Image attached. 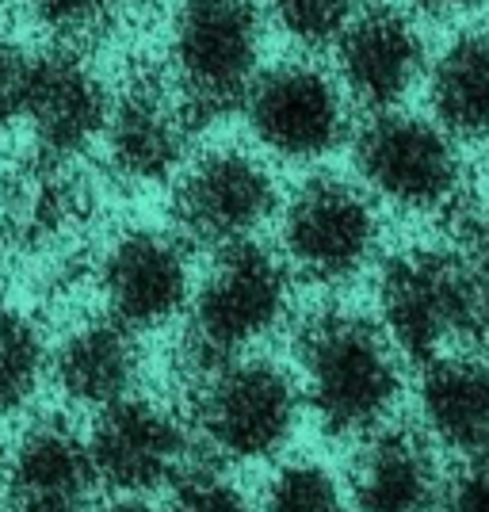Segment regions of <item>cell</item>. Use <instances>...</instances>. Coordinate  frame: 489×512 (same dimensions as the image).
I'll return each mask as SVG.
<instances>
[{
	"label": "cell",
	"mask_w": 489,
	"mask_h": 512,
	"mask_svg": "<svg viewBox=\"0 0 489 512\" xmlns=\"http://www.w3.org/2000/svg\"><path fill=\"white\" fill-rule=\"evenodd\" d=\"M77 214V192L65 180V165L39 161L12 172L0 188V237L8 245L35 249L69 230Z\"/></svg>",
	"instance_id": "20"
},
{
	"label": "cell",
	"mask_w": 489,
	"mask_h": 512,
	"mask_svg": "<svg viewBox=\"0 0 489 512\" xmlns=\"http://www.w3.org/2000/svg\"><path fill=\"white\" fill-rule=\"evenodd\" d=\"M107 107L111 92L81 54L73 50L35 54L23 127L31 130L39 161L69 165L92 150L104 134Z\"/></svg>",
	"instance_id": "13"
},
{
	"label": "cell",
	"mask_w": 489,
	"mask_h": 512,
	"mask_svg": "<svg viewBox=\"0 0 489 512\" xmlns=\"http://www.w3.org/2000/svg\"><path fill=\"white\" fill-rule=\"evenodd\" d=\"M100 512H157V509H149L146 501H111V505Z\"/></svg>",
	"instance_id": "30"
},
{
	"label": "cell",
	"mask_w": 489,
	"mask_h": 512,
	"mask_svg": "<svg viewBox=\"0 0 489 512\" xmlns=\"http://www.w3.org/2000/svg\"><path fill=\"white\" fill-rule=\"evenodd\" d=\"M291 302V279L260 241H241L214 253L211 272L199 279L184 306L180 367L195 383L222 363L249 356L256 341L276 329Z\"/></svg>",
	"instance_id": "2"
},
{
	"label": "cell",
	"mask_w": 489,
	"mask_h": 512,
	"mask_svg": "<svg viewBox=\"0 0 489 512\" xmlns=\"http://www.w3.org/2000/svg\"><path fill=\"white\" fill-rule=\"evenodd\" d=\"M0 512H4V509H0Z\"/></svg>",
	"instance_id": "31"
},
{
	"label": "cell",
	"mask_w": 489,
	"mask_h": 512,
	"mask_svg": "<svg viewBox=\"0 0 489 512\" xmlns=\"http://www.w3.org/2000/svg\"><path fill=\"white\" fill-rule=\"evenodd\" d=\"M379 329L413 363L451 352L455 341L482 329L474 264L447 249L390 256L379 276Z\"/></svg>",
	"instance_id": "4"
},
{
	"label": "cell",
	"mask_w": 489,
	"mask_h": 512,
	"mask_svg": "<svg viewBox=\"0 0 489 512\" xmlns=\"http://www.w3.org/2000/svg\"><path fill=\"white\" fill-rule=\"evenodd\" d=\"M241 111L256 142L283 161H318L344 142L341 92L310 65H276L256 73Z\"/></svg>",
	"instance_id": "12"
},
{
	"label": "cell",
	"mask_w": 489,
	"mask_h": 512,
	"mask_svg": "<svg viewBox=\"0 0 489 512\" xmlns=\"http://www.w3.org/2000/svg\"><path fill=\"white\" fill-rule=\"evenodd\" d=\"M298 394L329 436L367 440L402 402L398 352L375 321L325 310L298 333Z\"/></svg>",
	"instance_id": "1"
},
{
	"label": "cell",
	"mask_w": 489,
	"mask_h": 512,
	"mask_svg": "<svg viewBox=\"0 0 489 512\" xmlns=\"http://www.w3.org/2000/svg\"><path fill=\"white\" fill-rule=\"evenodd\" d=\"M298 425L302 394L295 375L272 360L241 356L192 383L188 428L214 467L268 463L287 451Z\"/></svg>",
	"instance_id": "3"
},
{
	"label": "cell",
	"mask_w": 489,
	"mask_h": 512,
	"mask_svg": "<svg viewBox=\"0 0 489 512\" xmlns=\"http://www.w3.org/2000/svg\"><path fill=\"white\" fill-rule=\"evenodd\" d=\"M188 138L192 123L172 92L157 81H130L119 96H111L100 146L115 180L149 188L180 172Z\"/></svg>",
	"instance_id": "14"
},
{
	"label": "cell",
	"mask_w": 489,
	"mask_h": 512,
	"mask_svg": "<svg viewBox=\"0 0 489 512\" xmlns=\"http://www.w3.org/2000/svg\"><path fill=\"white\" fill-rule=\"evenodd\" d=\"M31 69H35V54L16 39L0 35V134H8L23 123Z\"/></svg>",
	"instance_id": "25"
},
{
	"label": "cell",
	"mask_w": 489,
	"mask_h": 512,
	"mask_svg": "<svg viewBox=\"0 0 489 512\" xmlns=\"http://www.w3.org/2000/svg\"><path fill=\"white\" fill-rule=\"evenodd\" d=\"M276 211V184L268 169L245 150H211L180 172L172 192V222L184 245L230 249Z\"/></svg>",
	"instance_id": "8"
},
{
	"label": "cell",
	"mask_w": 489,
	"mask_h": 512,
	"mask_svg": "<svg viewBox=\"0 0 489 512\" xmlns=\"http://www.w3.org/2000/svg\"><path fill=\"white\" fill-rule=\"evenodd\" d=\"M417 4H425V8H432V12H459V8L478 4V0H417Z\"/></svg>",
	"instance_id": "29"
},
{
	"label": "cell",
	"mask_w": 489,
	"mask_h": 512,
	"mask_svg": "<svg viewBox=\"0 0 489 512\" xmlns=\"http://www.w3.org/2000/svg\"><path fill=\"white\" fill-rule=\"evenodd\" d=\"M157 512H256V505L222 467L192 463L165 490V505Z\"/></svg>",
	"instance_id": "23"
},
{
	"label": "cell",
	"mask_w": 489,
	"mask_h": 512,
	"mask_svg": "<svg viewBox=\"0 0 489 512\" xmlns=\"http://www.w3.org/2000/svg\"><path fill=\"white\" fill-rule=\"evenodd\" d=\"M35 20L62 39L96 35L111 16V0H23Z\"/></svg>",
	"instance_id": "26"
},
{
	"label": "cell",
	"mask_w": 489,
	"mask_h": 512,
	"mask_svg": "<svg viewBox=\"0 0 489 512\" xmlns=\"http://www.w3.org/2000/svg\"><path fill=\"white\" fill-rule=\"evenodd\" d=\"M352 165L379 199L405 211L444 207L459 188L455 142L436 123L405 111H379L356 130Z\"/></svg>",
	"instance_id": "7"
},
{
	"label": "cell",
	"mask_w": 489,
	"mask_h": 512,
	"mask_svg": "<svg viewBox=\"0 0 489 512\" xmlns=\"http://www.w3.org/2000/svg\"><path fill=\"white\" fill-rule=\"evenodd\" d=\"M440 512H489V451L463 459L459 470L444 478Z\"/></svg>",
	"instance_id": "27"
},
{
	"label": "cell",
	"mask_w": 489,
	"mask_h": 512,
	"mask_svg": "<svg viewBox=\"0 0 489 512\" xmlns=\"http://www.w3.org/2000/svg\"><path fill=\"white\" fill-rule=\"evenodd\" d=\"M256 512H348V493L318 459H287L264 482Z\"/></svg>",
	"instance_id": "22"
},
{
	"label": "cell",
	"mask_w": 489,
	"mask_h": 512,
	"mask_svg": "<svg viewBox=\"0 0 489 512\" xmlns=\"http://www.w3.org/2000/svg\"><path fill=\"white\" fill-rule=\"evenodd\" d=\"M379 218L371 199L337 176H310L283 207V249L306 276L341 283L375 256Z\"/></svg>",
	"instance_id": "11"
},
{
	"label": "cell",
	"mask_w": 489,
	"mask_h": 512,
	"mask_svg": "<svg viewBox=\"0 0 489 512\" xmlns=\"http://www.w3.org/2000/svg\"><path fill=\"white\" fill-rule=\"evenodd\" d=\"M360 0H272L279 27L306 46L341 39V31L356 20Z\"/></svg>",
	"instance_id": "24"
},
{
	"label": "cell",
	"mask_w": 489,
	"mask_h": 512,
	"mask_svg": "<svg viewBox=\"0 0 489 512\" xmlns=\"http://www.w3.org/2000/svg\"><path fill=\"white\" fill-rule=\"evenodd\" d=\"M417 413L432 448L459 459L489 451V363L470 352L428 360L417 383Z\"/></svg>",
	"instance_id": "18"
},
{
	"label": "cell",
	"mask_w": 489,
	"mask_h": 512,
	"mask_svg": "<svg viewBox=\"0 0 489 512\" xmlns=\"http://www.w3.org/2000/svg\"><path fill=\"white\" fill-rule=\"evenodd\" d=\"M96 291L104 314L130 333L161 329L184 314L192 299V268L188 249L176 234L134 226L111 237L96 264Z\"/></svg>",
	"instance_id": "10"
},
{
	"label": "cell",
	"mask_w": 489,
	"mask_h": 512,
	"mask_svg": "<svg viewBox=\"0 0 489 512\" xmlns=\"http://www.w3.org/2000/svg\"><path fill=\"white\" fill-rule=\"evenodd\" d=\"M436 127L447 138H489V31L459 35L428 81Z\"/></svg>",
	"instance_id": "19"
},
{
	"label": "cell",
	"mask_w": 489,
	"mask_h": 512,
	"mask_svg": "<svg viewBox=\"0 0 489 512\" xmlns=\"http://www.w3.org/2000/svg\"><path fill=\"white\" fill-rule=\"evenodd\" d=\"M474 276H478V306H482V329H489V256L470 260Z\"/></svg>",
	"instance_id": "28"
},
{
	"label": "cell",
	"mask_w": 489,
	"mask_h": 512,
	"mask_svg": "<svg viewBox=\"0 0 489 512\" xmlns=\"http://www.w3.org/2000/svg\"><path fill=\"white\" fill-rule=\"evenodd\" d=\"M260 62V12L253 0H184L172 23L176 100L192 130L241 107Z\"/></svg>",
	"instance_id": "5"
},
{
	"label": "cell",
	"mask_w": 489,
	"mask_h": 512,
	"mask_svg": "<svg viewBox=\"0 0 489 512\" xmlns=\"http://www.w3.org/2000/svg\"><path fill=\"white\" fill-rule=\"evenodd\" d=\"M100 478L85 432L62 413L23 421L0 448V509L4 512H96Z\"/></svg>",
	"instance_id": "9"
},
{
	"label": "cell",
	"mask_w": 489,
	"mask_h": 512,
	"mask_svg": "<svg viewBox=\"0 0 489 512\" xmlns=\"http://www.w3.org/2000/svg\"><path fill=\"white\" fill-rule=\"evenodd\" d=\"M341 77L352 100L363 107L394 111L425 69V46L417 27L394 8H367L341 31Z\"/></svg>",
	"instance_id": "17"
},
{
	"label": "cell",
	"mask_w": 489,
	"mask_h": 512,
	"mask_svg": "<svg viewBox=\"0 0 489 512\" xmlns=\"http://www.w3.org/2000/svg\"><path fill=\"white\" fill-rule=\"evenodd\" d=\"M344 493L348 512H440L444 470L425 432L386 425L360 440Z\"/></svg>",
	"instance_id": "15"
},
{
	"label": "cell",
	"mask_w": 489,
	"mask_h": 512,
	"mask_svg": "<svg viewBox=\"0 0 489 512\" xmlns=\"http://www.w3.org/2000/svg\"><path fill=\"white\" fill-rule=\"evenodd\" d=\"M100 490L115 501H146L165 493L192 467V428L172 406L146 398L142 390L96 413L85 432Z\"/></svg>",
	"instance_id": "6"
},
{
	"label": "cell",
	"mask_w": 489,
	"mask_h": 512,
	"mask_svg": "<svg viewBox=\"0 0 489 512\" xmlns=\"http://www.w3.org/2000/svg\"><path fill=\"white\" fill-rule=\"evenodd\" d=\"M146 371L142 341L107 314L77 321L58 344H50V386L69 406L100 409L138 394Z\"/></svg>",
	"instance_id": "16"
},
{
	"label": "cell",
	"mask_w": 489,
	"mask_h": 512,
	"mask_svg": "<svg viewBox=\"0 0 489 512\" xmlns=\"http://www.w3.org/2000/svg\"><path fill=\"white\" fill-rule=\"evenodd\" d=\"M50 386V337L16 302H0V421H20Z\"/></svg>",
	"instance_id": "21"
}]
</instances>
